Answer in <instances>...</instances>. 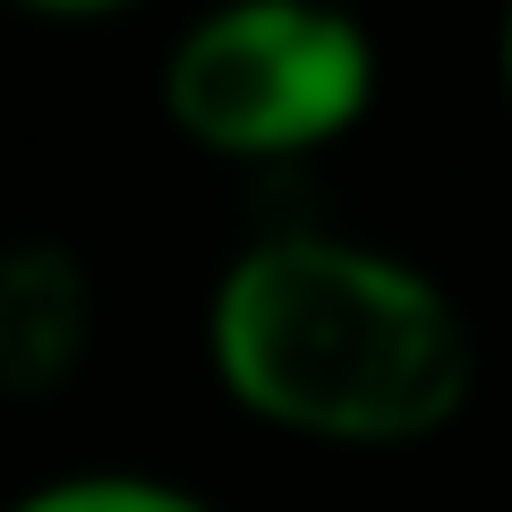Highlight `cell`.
I'll list each match as a JSON object with an SVG mask.
<instances>
[{"instance_id":"obj_1","label":"cell","mask_w":512,"mask_h":512,"mask_svg":"<svg viewBox=\"0 0 512 512\" xmlns=\"http://www.w3.org/2000/svg\"><path fill=\"white\" fill-rule=\"evenodd\" d=\"M205 376L231 410L333 453H410L470 410L478 342L461 299L384 239L282 222L222 256Z\"/></svg>"},{"instance_id":"obj_2","label":"cell","mask_w":512,"mask_h":512,"mask_svg":"<svg viewBox=\"0 0 512 512\" xmlns=\"http://www.w3.org/2000/svg\"><path fill=\"white\" fill-rule=\"evenodd\" d=\"M376 35L342 0H214L171 35L154 103L214 163H299L376 111Z\"/></svg>"},{"instance_id":"obj_3","label":"cell","mask_w":512,"mask_h":512,"mask_svg":"<svg viewBox=\"0 0 512 512\" xmlns=\"http://www.w3.org/2000/svg\"><path fill=\"white\" fill-rule=\"evenodd\" d=\"M94 350V265L69 239L0 248V393H60Z\"/></svg>"},{"instance_id":"obj_4","label":"cell","mask_w":512,"mask_h":512,"mask_svg":"<svg viewBox=\"0 0 512 512\" xmlns=\"http://www.w3.org/2000/svg\"><path fill=\"white\" fill-rule=\"evenodd\" d=\"M0 512H231V504L180 487V478H154V470H69V478L9 495Z\"/></svg>"},{"instance_id":"obj_5","label":"cell","mask_w":512,"mask_h":512,"mask_svg":"<svg viewBox=\"0 0 512 512\" xmlns=\"http://www.w3.org/2000/svg\"><path fill=\"white\" fill-rule=\"evenodd\" d=\"M9 9H35V18H111L128 0H9Z\"/></svg>"},{"instance_id":"obj_6","label":"cell","mask_w":512,"mask_h":512,"mask_svg":"<svg viewBox=\"0 0 512 512\" xmlns=\"http://www.w3.org/2000/svg\"><path fill=\"white\" fill-rule=\"evenodd\" d=\"M495 86H504V120H512V0L495 9Z\"/></svg>"},{"instance_id":"obj_7","label":"cell","mask_w":512,"mask_h":512,"mask_svg":"<svg viewBox=\"0 0 512 512\" xmlns=\"http://www.w3.org/2000/svg\"><path fill=\"white\" fill-rule=\"evenodd\" d=\"M342 9H359V0H342Z\"/></svg>"}]
</instances>
